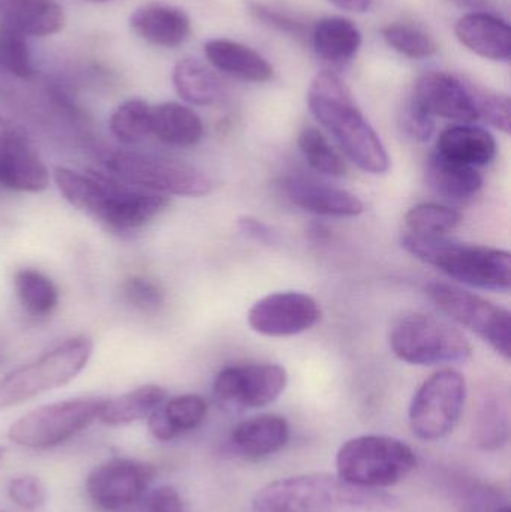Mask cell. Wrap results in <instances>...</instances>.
Instances as JSON below:
<instances>
[{
    "label": "cell",
    "mask_w": 511,
    "mask_h": 512,
    "mask_svg": "<svg viewBox=\"0 0 511 512\" xmlns=\"http://www.w3.org/2000/svg\"><path fill=\"white\" fill-rule=\"evenodd\" d=\"M308 107L356 167L377 176L390 170L389 153L380 135L357 107L350 87L335 72H320L312 80Z\"/></svg>",
    "instance_id": "1"
},
{
    "label": "cell",
    "mask_w": 511,
    "mask_h": 512,
    "mask_svg": "<svg viewBox=\"0 0 511 512\" xmlns=\"http://www.w3.org/2000/svg\"><path fill=\"white\" fill-rule=\"evenodd\" d=\"M402 246L452 279L486 291H509L511 256L503 249L465 245L446 236L405 233Z\"/></svg>",
    "instance_id": "2"
},
{
    "label": "cell",
    "mask_w": 511,
    "mask_h": 512,
    "mask_svg": "<svg viewBox=\"0 0 511 512\" xmlns=\"http://www.w3.org/2000/svg\"><path fill=\"white\" fill-rule=\"evenodd\" d=\"M417 457L411 447L392 436L363 435L342 445L336 456L338 477L368 489H387L410 477Z\"/></svg>",
    "instance_id": "3"
},
{
    "label": "cell",
    "mask_w": 511,
    "mask_h": 512,
    "mask_svg": "<svg viewBox=\"0 0 511 512\" xmlns=\"http://www.w3.org/2000/svg\"><path fill=\"white\" fill-rule=\"evenodd\" d=\"M92 352L93 342L89 337H72L33 363L12 370L0 381V409L21 405L69 384L83 372Z\"/></svg>",
    "instance_id": "4"
},
{
    "label": "cell",
    "mask_w": 511,
    "mask_h": 512,
    "mask_svg": "<svg viewBox=\"0 0 511 512\" xmlns=\"http://www.w3.org/2000/svg\"><path fill=\"white\" fill-rule=\"evenodd\" d=\"M390 348L413 366L465 363L473 355L467 337L443 319L425 313L402 316L390 333Z\"/></svg>",
    "instance_id": "5"
},
{
    "label": "cell",
    "mask_w": 511,
    "mask_h": 512,
    "mask_svg": "<svg viewBox=\"0 0 511 512\" xmlns=\"http://www.w3.org/2000/svg\"><path fill=\"white\" fill-rule=\"evenodd\" d=\"M357 487L330 474L282 478L258 490L252 498L255 512H333L354 510Z\"/></svg>",
    "instance_id": "6"
},
{
    "label": "cell",
    "mask_w": 511,
    "mask_h": 512,
    "mask_svg": "<svg viewBox=\"0 0 511 512\" xmlns=\"http://www.w3.org/2000/svg\"><path fill=\"white\" fill-rule=\"evenodd\" d=\"M105 165L129 185L165 197H203L212 191V180L204 171L177 159L138 152H114L107 156Z\"/></svg>",
    "instance_id": "7"
},
{
    "label": "cell",
    "mask_w": 511,
    "mask_h": 512,
    "mask_svg": "<svg viewBox=\"0 0 511 512\" xmlns=\"http://www.w3.org/2000/svg\"><path fill=\"white\" fill-rule=\"evenodd\" d=\"M467 402V381L453 369H443L423 382L408 409L411 432L426 442L453 432Z\"/></svg>",
    "instance_id": "8"
},
{
    "label": "cell",
    "mask_w": 511,
    "mask_h": 512,
    "mask_svg": "<svg viewBox=\"0 0 511 512\" xmlns=\"http://www.w3.org/2000/svg\"><path fill=\"white\" fill-rule=\"evenodd\" d=\"M104 399L78 397L33 409L9 427V439L26 448L56 447L98 418Z\"/></svg>",
    "instance_id": "9"
},
{
    "label": "cell",
    "mask_w": 511,
    "mask_h": 512,
    "mask_svg": "<svg viewBox=\"0 0 511 512\" xmlns=\"http://www.w3.org/2000/svg\"><path fill=\"white\" fill-rule=\"evenodd\" d=\"M428 294L441 312L482 337L501 357L510 361L511 313L509 310L452 283H429Z\"/></svg>",
    "instance_id": "10"
},
{
    "label": "cell",
    "mask_w": 511,
    "mask_h": 512,
    "mask_svg": "<svg viewBox=\"0 0 511 512\" xmlns=\"http://www.w3.org/2000/svg\"><path fill=\"white\" fill-rule=\"evenodd\" d=\"M287 385V370L279 364L249 363L221 370L213 393L227 408L258 409L278 400Z\"/></svg>",
    "instance_id": "11"
},
{
    "label": "cell",
    "mask_w": 511,
    "mask_h": 512,
    "mask_svg": "<svg viewBox=\"0 0 511 512\" xmlns=\"http://www.w3.org/2000/svg\"><path fill=\"white\" fill-rule=\"evenodd\" d=\"M155 475L152 465L137 460H108L90 472L87 495L99 510L123 512L143 498Z\"/></svg>",
    "instance_id": "12"
},
{
    "label": "cell",
    "mask_w": 511,
    "mask_h": 512,
    "mask_svg": "<svg viewBox=\"0 0 511 512\" xmlns=\"http://www.w3.org/2000/svg\"><path fill=\"white\" fill-rule=\"evenodd\" d=\"M320 318L317 301L297 291L266 295L248 313L252 330L269 337L296 336L314 327Z\"/></svg>",
    "instance_id": "13"
},
{
    "label": "cell",
    "mask_w": 511,
    "mask_h": 512,
    "mask_svg": "<svg viewBox=\"0 0 511 512\" xmlns=\"http://www.w3.org/2000/svg\"><path fill=\"white\" fill-rule=\"evenodd\" d=\"M168 206L170 200L165 195L129 188L113 179L95 219L110 230L126 233L146 227Z\"/></svg>",
    "instance_id": "14"
},
{
    "label": "cell",
    "mask_w": 511,
    "mask_h": 512,
    "mask_svg": "<svg viewBox=\"0 0 511 512\" xmlns=\"http://www.w3.org/2000/svg\"><path fill=\"white\" fill-rule=\"evenodd\" d=\"M414 99L431 114L459 123H474L479 113L465 81L447 72H426L416 81Z\"/></svg>",
    "instance_id": "15"
},
{
    "label": "cell",
    "mask_w": 511,
    "mask_h": 512,
    "mask_svg": "<svg viewBox=\"0 0 511 512\" xmlns=\"http://www.w3.org/2000/svg\"><path fill=\"white\" fill-rule=\"evenodd\" d=\"M282 189L291 203L306 212L329 218H357L365 212L362 200L347 189L303 177L282 180Z\"/></svg>",
    "instance_id": "16"
},
{
    "label": "cell",
    "mask_w": 511,
    "mask_h": 512,
    "mask_svg": "<svg viewBox=\"0 0 511 512\" xmlns=\"http://www.w3.org/2000/svg\"><path fill=\"white\" fill-rule=\"evenodd\" d=\"M132 32L162 48H176L191 36V20L183 9L162 2H149L138 6L131 17Z\"/></svg>",
    "instance_id": "17"
},
{
    "label": "cell",
    "mask_w": 511,
    "mask_h": 512,
    "mask_svg": "<svg viewBox=\"0 0 511 512\" xmlns=\"http://www.w3.org/2000/svg\"><path fill=\"white\" fill-rule=\"evenodd\" d=\"M50 185V173L29 137L0 146V188L39 194Z\"/></svg>",
    "instance_id": "18"
},
{
    "label": "cell",
    "mask_w": 511,
    "mask_h": 512,
    "mask_svg": "<svg viewBox=\"0 0 511 512\" xmlns=\"http://www.w3.org/2000/svg\"><path fill=\"white\" fill-rule=\"evenodd\" d=\"M455 32L461 44L477 56L497 62H507L510 59V26L495 15L471 12L459 18Z\"/></svg>",
    "instance_id": "19"
},
{
    "label": "cell",
    "mask_w": 511,
    "mask_h": 512,
    "mask_svg": "<svg viewBox=\"0 0 511 512\" xmlns=\"http://www.w3.org/2000/svg\"><path fill=\"white\" fill-rule=\"evenodd\" d=\"M0 23L32 38L56 35L66 23L56 0H0Z\"/></svg>",
    "instance_id": "20"
},
{
    "label": "cell",
    "mask_w": 511,
    "mask_h": 512,
    "mask_svg": "<svg viewBox=\"0 0 511 512\" xmlns=\"http://www.w3.org/2000/svg\"><path fill=\"white\" fill-rule=\"evenodd\" d=\"M204 54L213 68L249 83H266L273 78V66L248 45L231 39H210Z\"/></svg>",
    "instance_id": "21"
},
{
    "label": "cell",
    "mask_w": 511,
    "mask_h": 512,
    "mask_svg": "<svg viewBox=\"0 0 511 512\" xmlns=\"http://www.w3.org/2000/svg\"><path fill=\"white\" fill-rule=\"evenodd\" d=\"M290 439V424L281 415H258L234 427L231 441L248 459H264L278 453Z\"/></svg>",
    "instance_id": "22"
},
{
    "label": "cell",
    "mask_w": 511,
    "mask_h": 512,
    "mask_svg": "<svg viewBox=\"0 0 511 512\" xmlns=\"http://www.w3.org/2000/svg\"><path fill=\"white\" fill-rule=\"evenodd\" d=\"M435 152L476 168L491 164L497 156L498 146L491 132L471 123H461L440 135Z\"/></svg>",
    "instance_id": "23"
},
{
    "label": "cell",
    "mask_w": 511,
    "mask_h": 512,
    "mask_svg": "<svg viewBox=\"0 0 511 512\" xmlns=\"http://www.w3.org/2000/svg\"><path fill=\"white\" fill-rule=\"evenodd\" d=\"M425 176L438 195L458 203L476 197L483 186L482 176L476 168L444 158L438 152L429 156Z\"/></svg>",
    "instance_id": "24"
},
{
    "label": "cell",
    "mask_w": 511,
    "mask_h": 512,
    "mask_svg": "<svg viewBox=\"0 0 511 512\" xmlns=\"http://www.w3.org/2000/svg\"><path fill=\"white\" fill-rule=\"evenodd\" d=\"M150 135L168 146L192 147L203 138L204 125L198 114L186 105L164 102L152 107Z\"/></svg>",
    "instance_id": "25"
},
{
    "label": "cell",
    "mask_w": 511,
    "mask_h": 512,
    "mask_svg": "<svg viewBox=\"0 0 511 512\" xmlns=\"http://www.w3.org/2000/svg\"><path fill=\"white\" fill-rule=\"evenodd\" d=\"M315 53L336 66L351 62L362 47V33L353 21L342 17L318 20L312 29Z\"/></svg>",
    "instance_id": "26"
},
{
    "label": "cell",
    "mask_w": 511,
    "mask_h": 512,
    "mask_svg": "<svg viewBox=\"0 0 511 512\" xmlns=\"http://www.w3.org/2000/svg\"><path fill=\"white\" fill-rule=\"evenodd\" d=\"M173 84L177 95L188 104L207 107L225 96L221 78L194 57L179 60L173 69Z\"/></svg>",
    "instance_id": "27"
},
{
    "label": "cell",
    "mask_w": 511,
    "mask_h": 512,
    "mask_svg": "<svg viewBox=\"0 0 511 512\" xmlns=\"http://www.w3.org/2000/svg\"><path fill=\"white\" fill-rule=\"evenodd\" d=\"M167 400V391L159 385H143L123 396L104 400L98 418L107 426H128L149 418Z\"/></svg>",
    "instance_id": "28"
},
{
    "label": "cell",
    "mask_w": 511,
    "mask_h": 512,
    "mask_svg": "<svg viewBox=\"0 0 511 512\" xmlns=\"http://www.w3.org/2000/svg\"><path fill=\"white\" fill-rule=\"evenodd\" d=\"M209 405L198 394H183L168 400L153 412L152 423L158 435L171 439L180 433L197 429L206 418Z\"/></svg>",
    "instance_id": "29"
},
{
    "label": "cell",
    "mask_w": 511,
    "mask_h": 512,
    "mask_svg": "<svg viewBox=\"0 0 511 512\" xmlns=\"http://www.w3.org/2000/svg\"><path fill=\"white\" fill-rule=\"evenodd\" d=\"M14 288L27 313L47 316L59 304V289L50 277L35 268H21L15 273Z\"/></svg>",
    "instance_id": "30"
},
{
    "label": "cell",
    "mask_w": 511,
    "mask_h": 512,
    "mask_svg": "<svg viewBox=\"0 0 511 512\" xmlns=\"http://www.w3.org/2000/svg\"><path fill=\"white\" fill-rule=\"evenodd\" d=\"M152 105L143 99H128L110 117V131L122 143L138 144L150 135Z\"/></svg>",
    "instance_id": "31"
},
{
    "label": "cell",
    "mask_w": 511,
    "mask_h": 512,
    "mask_svg": "<svg viewBox=\"0 0 511 512\" xmlns=\"http://www.w3.org/2000/svg\"><path fill=\"white\" fill-rule=\"evenodd\" d=\"M299 147L308 164L318 173L332 177H342L347 173L344 158L320 129L314 126L303 129L299 135Z\"/></svg>",
    "instance_id": "32"
},
{
    "label": "cell",
    "mask_w": 511,
    "mask_h": 512,
    "mask_svg": "<svg viewBox=\"0 0 511 512\" xmlns=\"http://www.w3.org/2000/svg\"><path fill=\"white\" fill-rule=\"evenodd\" d=\"M408 231L423 236H446L462 224L459 210L441 204H419L405 216Z\"/></svg>",
    "instance_id": "33"
},
{
    "label": "cell",
    "mask_w": 511,
    "mask_h": 512,
    "mask_svg": "<svg viewBox=\"0 0 511 512\" xmlns=\"http://www.w3.org/2000/svg\"><path fill=\"white\" fill-rule=\"evenodd\" d=\"M383 38L393 50L410 59H426L438 51L437 42L419 27L410 24H389L383 29Z\"/></svg>",
    "instance_id": "34"
},
{
    "label": "cell",
    "mask_w": 511,
    "mask_h": 512,
    "mask_svg": "<svg viewBox=\"0 0 511 512\" xmlns=\"http://www.w3.org/2000/svg\"><path fill=\"white\" fill-rule=\"evenodd\" d=\"M0 62L15 77L30 78L35 75L27 36L2 23H0Z\"/></svg>",
    "instance_id": "35"
},
{
    "label": "cell",
    "mask_w": 511,
    "mask_h": 512,
    "mask_svg": "<svg viewBox=\"0 0 511 512\" xmlns=\"http://www.w3.org/2000/svg\"><path fill=\"white\" fill-rule=\"evenodd\" d=\"M509 441V418L497 402H486L477 421V444L482 450H501Z\"/></svg>",
    "instance_id": "36"
},
{
    "label": "cell",
    "mask_w": 511,
    "mask_h": 512,
    "mask_svg": "<svg viewBox=\"0 0 511 512\" xmlns=\"http://www.w3.org/2000/svg\"><path fill=\"white\" fill-rule=\"evenodd\" d=\"M471 95H473L474 104H476L479 119H485L491 123L498 131L504 134H510V98L503 93L494 92L488 87L479 86L473 81H465Z\"/></svg>",
    "instance_id": "37"
},
{
    "label": "cell",
    "mask_w": 511,
    "mask_h": 512,
    "mask_svg": "<svg viewBox=\"0 0 511 512\" xmlns=\"http://www.w3.org/2000/svg\"><path fill=\"white\" fill-rule=\"evenodd\" d=\"M126 303L143 312H155L164 304L165 295L161 286L143 276H132L122 285Z\"/></svg>",
    "instance_id": "38"
},
{
    "label": "cell",
    "mask_w": 511,
    "mask_h": 512,
    "mask_svg": "<svg viewBox=\"0 0 511 512\" xmlns=\"http://www.w3.org/2000/svg\"><path fill=\"white\" fill-rule=\"evenodd\" d=\"M399 123L408 137L419 143H426L431 140L435 132V119L413 98L405 101L401 113H399Z\"/></svg>",
    "instance_id": "39"
},
{
    "label": "cell",
    "mask_w": 511,
    "mask_h": 512,
    "mask_svg": "<svg viewBox=\"0 0 511 512\" xmlns=\"http://www.w3.org/2000/svg\"><path fill=\"white\" fill-rule=\"evenodd\" d=\"M8 495L17 507L24 511H35L44 507L48 499L47 487L32 475L17 477L9 483Z\"/></svg>",
    "instance_id": "40"
},
{
    "label": "cell",
    "mask_w": 511,
    "mask_h": 512,
    "mask_svg": "<svg viewBox=\"0 0 511 512\" xmlns=\"http://www.w3.org/2000/svg\"><path fill=\"white\" fill-rule=\"evenodd\" d=\"M251 12L258 20L263 21L267 26L281 30V32L290 33L294 36L305 35V26L300 21L291 18L290 15L284 14V12L276 11V9L261 5V3H251Z\"/></svg>",
    "instance_id": "41"
},
{
    "label": "cell",
    "mask_w": 511,
    "mask_h": 512,
    "mask_svg": "<svg viewBox=\"0 0 511 512\" xmlns=\"http://www.w3.org/2000/svg\"><path fill=\"white\" fill-rule=\"evenodd\" d=\"M468 512H510L509 504L497 490L476 489L468 496Z\"/></svg>",
    "instance_id": "42"
},
{
    "label": "cell",
    "mask_w": 511,
    "mask_h": 512,
    "mask_svg": "<svg viewBox=\"0 0 511 512\" xmlns=\"http://www.w3.org/2000/svg\"><path fill=\"white\" fill-rule=\"evenodd\" d=\"M149 512H186L179 492L173 487H159L149 501Z\"/></svg>",
    "instance_id": "43"
},
{
    "label": "cell",
    "mask_w": 511,
    "mask_h": 512,
    "mask_svg": "<svg viewBox=\"0 0 511 512\" xmlns=\"http://www.w3.org/2000/svg\"><path fill=\"white\" fill-rule=\"evenodd\" d=\"M237 224H239L240 231L245 233L246 236L251 237V239L258 240V242L263 243L275 242V234H273V231L270 230L266 224L258 221V219L240 218Z\"/></svg>",
    "instance_id": "44"
},
{
    "label": "cell",
    "mask_w": 511,
    "mask_h": 512,
    "mask_svg": "<svg viewBox=\"0 0 511 512\" xmlns=\"http://www.w3.org/2000/svg\"><path fill=\"white\" fill-rule=\"evenodd\" d=\"M23 137H27L26 132L0 114V146Z\"/></svg>",
    "instance_id": "45"
},
{
    "label": "cell",
    "mask_w": 511,
    "mask_h": 512,
    "mask_svg": "<svg viewBox=\"0 0 511 512\" xmlns=\"http://www.w3.org/2000/svg\"><path fill=\"white\" fill-rule=\"evenodd\" d=\"M327 2L342 11L356 12V14H363L372 8V0H327Z\"/></svg>",
    "instance_id": "46"
},
{
    "label": "cell",
    "mask_w": 511,
    "mask_h": 512,
    "mask_svg": "<svg viewBox=\"0 0 511 512\" xmlns=\"http://www.w3.org/2000/svg\"><path fill=\"white\" fill-rule=\"evenodd\" d=\"M455 5L461 6V8H480L483 5V0H450Z\"/></svg>",
    "instance_id": "47"
},
{
    "label": "cell",
    "mask_w": 511,
    "mask_h": 512,
    "mask_svg": "<svg viewBox=\"0 0 511 512\" xmlns=\"http://www.w3.org/2000/svg\"><path fill=\"white\" fill-rule=\"evenodd\" d=\"M81 2H87V3H108V2H114V0H81Z\"/></svg>",
    "instance_id": "48"
},
{
    "label": "cell",
    "mask_w": 511,
    "mask_h": 512,
    "mask_svg": "<svg viewBox=\"0 0 511 512\" xmlns=\"http://www.w3.org/2000/svg\"><path fill=\"white\" fill-rule=\"evenodd\" d=\"M2 456H3V448L0 447V459H2Z\"/></svg>",
    "instance_id": "49"
},
{
    "label": "cell",
    "mask_w": 511,
    "mask_h": 512,
    "mask_svg": "<svg viewBox=\"0 0 511 512\" xmlns=\"http://www.w3.org/2000/svg\"><path fill=\"white\" fill-rule=\"evenodd\" d=\"M0 512H12V511H0ZM24 512H32V511H24Z\"/></svg>",
    "instance_id": "50"
}]
</instances>
